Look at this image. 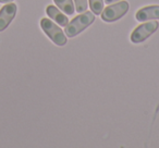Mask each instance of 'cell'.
<instances>
[{"label": "cell", "instance_id": "obj_8", "mask_svg": "<svg viewBox=\"0 0 159 148\" xmlns=\"http://www.w3.org/2000/svg\"><path fill=\"white\" fill-rule=\"evenodd\" d=\"M55 3L68 16H72L75 11V7L72 0H53Z\"/></svg>", "mask_w": 159, "mask_h": 148}, {"label": "cell", "instance_id": "obj_7", "mask_svg": "<svg viewBox=\"0 0 159 148\" xmlns=\"http://www.w3.org/2000/svg\"><path fill=\"white\" fill-rule=\"evenodd\" d=\"M46 13L48 14V16L50 19H52L53 21H56V23L60 25V26H64L66 27L69 23V19L64 16L62 12H60L55 6L50 5L46 8Z\"/></svg>", "mask_w": 159, "mask_h": 148}, {"label": "cell", "instance_id": "obj_10", "mask_svg": "<svg viewBox=\"0 0 159 148\" xmlns=\"http://www.w3.org/2000/svg\"><path fill=\"white\" fill-rule=\"evenodd\" d=\"M75 3V11L79 13H83L87 10V0H74Z\"/></svg>", "mask_w": 159, "mask_h": 148}, {"label": "cell", "instance_id": "obj_11", "mask_svg": "<svg viewBox=\"0 0 159 148\" xmlns=\"http://www.w3.org/2000/svg\"><path fill=\"white\" fill-rule=\"evenodd\" d=\"M105 1V3H115V2H117V1H119V0H104Z\"/></svg>", "mask_w": 159, "mask_h": 148}, {"label": "cell", "instance_id": "obj_2", "mask_svg": "<svg viewBox=\"0 0 159 148\" xmlns=\"http://www.w3.org/2000/svg\"><path fill=\"white\" fill-rule=\"evenodd\" d=\"M40 27L44 31V33L50 38L51 42L55 43L57 46L62 47L66 44L68 39H66L63 31L59 26H57L56 23H53L52 21L49 20V19H42L40 20Z\"/></svg>", "mask_w": 159, "mask_h": 148}, {"label": "cell", "instance_id": "obj_1", "mask_svg": "<svg viewBox=\"0 0 159 148\" xmlns=\"http://www.w3.org/2000/svg\"><path fill=\"white\" fill-rule=\"evenodd\" d=\"M94 21H95V16L92 12H83L80 16H75L70 23H68V25L66 26V36L70 38L75 37L91 24H93Z\"/></svg>", "mask_w": 159, "mask_h": 148}, {"label": "cell", "instance_id": "obj_5", "mask_svg": "<svg viewBox=\"0 0 159 148\" xmlns=\"http://www.w3.org/2000/svg\"><path fill=\"white\" fill-rule=\"evenodd\" d=\"M18 11V7L16 3H7L0 9V32L5 31L12 20L14 19Z\"/></svg>", "mask_w": 159, "mask_h": 148}, {"label": "cell", "instance_id": "obj_4", "mask_svg": "<svg viewBox=\"0 0 159 148\" xmlns=\"http://www.w3.org/2000/svg\"><path fill=\"white\" fill-rule=\"evenodd\" d=\"M159 22L158 21H149V22L143 23L142 25L137 26L134 31L131 33V42L134 44H139L143 43L152 34L158 29Z\"/></svg>", "mask_w": 159, "mask_h": 148}, {"label": "cell", "instance_id": "obj_9", "mask_svg": "<svg viewBox=\"0 0 159 148\" xmlns=\"http://www.w3.org/2000/svg\"><path fill=\"white\" fill-rule=\"evenodd\" d=\"M89 7L92 12L99 16L104 10V0H89Z\"/></svg>", "mask_w": 159, "mask_h": 148}, {"label": "cell", "instance_id": "obj_6", "mask_svg": "<svg viewBox=\"0 0 159 148\" xmlns=\"http://www.w3.org/2000/svg\"><path fill=\"white\" fill-rule=\"evenodd\" d=\"M135 19L139 22L149 20H159V6H148L139 9L135 14Z\"/></svg>", "mask_w": 159, "mask_h": 148}, {"label": "cell", "instance_id": "obj_3", "mask_svg": "<svg viewBox=\"0 0 159 148\" xmlns=\"http://www.w3.org/2000/svg\"><path fill=\"white\" fill-rule=\"evenodd\" d=\"M129 2L128 1H121V2L112 3V5L108 6L105 10H102V21L107 23H111L118 21L124 16L126 14V12L129 11Z\"/></svg>", "mask_w": 159, "mask_h": 148}, {"label": "cell", "instance_id": "obj_12", "mask_svg": "<svg viewBox=\"0 0 159 148\" xmlns=\"http://www.w3.org/2000/svg\"><path fill=\"white\" fill-rule=\"evenodd\" d=\"M13 0H0V2L1 3H9V2H12Z\"/></svg>", "mask_w": 159, "mask_h": 148}]
</instances>
